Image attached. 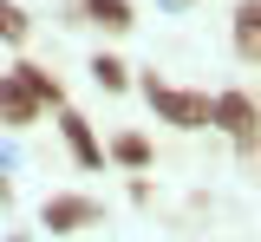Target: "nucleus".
I'll return each mask as SVG.
<instances>
[{"mask_svg": "<svg viewBox=\"0 0 261 242\" xmlns=\"http://www.w3.org/2000/svg\"><path fill=\"white\" fill-rule=\"evenodd\" d=\"M13 72H20V85H27L39 105H65V85H59V79H53L46 66H13Z\"/></svg>", "mask_w": 261, "mask_h": 242, "instance_id": "obj_9", "label": "nucleus"}, {"mask_svg": "<svg viewBox=\"0 0 261 242\" xmlns=\"http://www.w3.org/2000/svg\"><path fill=\"white\" fill-rule=\"evenodd\" d=\"M209 125H222L242 151H255L261 144V105L248 99V92H216V99H209Z\"/></svg>", "mask_w": 261, "mask_h": 242, "instance_id": "obj_2", "label": "nucleus"}, {"mask_svg": "<svg viewBox=\"0 0 261 242\" xmlns=\"http://www.w3.org/2000/svg\"><path fill=\"white\" fill-rule=\"evenodd\" d=\"M235 53L248 66H261V0H242L235 7Z\"/></svg>", "mask_w": 261, "mask_h": 242, "instance_id": "obj_7", "label": "nucleus"}, {"mask_svg": "<svg viewBox=\"0 0 261 242\" xmlns=\"http://www.w3.org/2000/svg\"><path fill=\"white\" fill-rule=\"evenodd\" d=\"M144 99L157 111L163 125H176V131H209V92H190V85H163L157 72L144 79Z\"/></svg>", "mask_w": 261, "mask_h": 242, "instance_id": "obj_1", "label": "nucleus"}, {"mask_svg": "<svg viewBox=\"0 0 261 242\" xmlns=\"http://www.w3.org/2000/svg\"><path fill=\"white\" fill-rule=\"evenodd\" d=\"M0 125H13V131L39 125V99L20 85V72H0Z\"/></svg>", "mask_w": 261, "mask_h": 242, "instance_id": "obj_4", "label": "nucleus"}, {"mask_svg": "<svg viewBox=\"0 0 261 242\" xmlns=\"http://www.w3.org/2000/svg\"><path fill=\"white\" fill-rule=\"evenodd\" d=\"M59 131H65V151L79 157V171H105V144L92 138V125L79 111H59Z\"/></svg>", "mask_w": 261, "mask_h": 242, "instance_id": "obj_5", "label": "nucleus"}, {"mask_svg": "<svg viewBox=\"0 0 261 242\" xmlns=\"http://www.w3.org/2000/svg\"><path fill=\"white\" fill-rule=\"evenodd\" d=\"M79 20H92L105 33H130L137 27V7L130 0H79Z\"/></svg>", "mask_w": 261, "mask_h": 242, "instance_id": "obj_6", "label": "nucleus"}, {"mask_svg": "<svg viewBox=\"0 0 261 242\" xmlns=\"http://www.w3.org/2000/svg\"><path fill=\"white\" fill-rule=\"evenodd\" d=\"M27 33H33L27 7H20V0H0V39H7V46H27Z\"/></svg>", "mask_w": 261, "mask_h": 242, "instance_id": "obj_10", "label": "nucleus"}, {"mask_svg": "<svg viewBox=\"0 0 261 242\" xmlns=\"http://www.w3.org/2000/svg\"><path fill=\"white\" fill-rule=\"evenodd\" d=\"M92 79L105 85V92H124V85H130V66L111 59V53H98V59H92Z\"/></svg>", "mask_w": 261, "mask_h": 242, "instance_id": "obj_11", "label": "nucleus"}, {"mask_svg": "<svg viewBox=\"0 0 261 242\" xmlns=\"http://www.w3.org/2000/svg\"><path fill=\"white\" fill-rule=\"evenodd\" d=\"M98 216H105L98 197H79V190H59V197H46V203H39V223H46L53 236H79V229H92Z\"/></svg>", "mask_w": 261, "mask_h": 242, "instance_id": "obj_3", "label": "nucleus"}, {"mask_svg": "<svg viewBox=\"0 0 261 242\" xmlns=\"http://www.w3.org/2000/svg\"><path fill=\"white\" fill-rule=\"evenodd\" d=\"M105 157L124 164V171H150V138H144V131H118V138L105 144Z\"/></svg>", "mask_w": 261, "mask_h": 242, "instance_id": "obj_8", "label": "nucleus"}]
</instances>
